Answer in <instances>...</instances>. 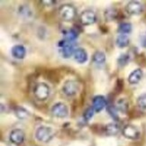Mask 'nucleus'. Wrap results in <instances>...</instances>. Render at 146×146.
I'll use <instances>...</instances> for the list:
<instances>
[{
    "instance_id": "2",
    "label": "nucleus",
    "mask_w": 146,
    "mask_h": 146,
    "mask_svg": "<svg viewBox=\"0 0 146 146\" xmlns=\"http://www.w3.org/2000/svg\"><path fill=\"white\" fill-rule=\"evenodd\" d=\"M50 94V88L48 84L39 82L33 88V95L39 101H45Z\"/></svg>"
},
{
    "instance_id": "7",
    "label": "nucleus",
    "mask_w": 146,
    "mask_h": 146,
    "mask_svg": "<svg viewBox=\"0 0 146 146\" xmlns=\"http://www.w3.org/2000/svg\"><path fill=\"white\" fill-rule=\"evenodd\" d=\"M123 135L127 139L130 140H136L140 137V131L139 129L133 125H126L122 129Z\"/></svg>"
},
{
    "instance_id": "14",
    "label": "nucleus",
    "mask_w": 146,
    "mask_h": 146,
    "mask_svg": "<svg viewBox=\"0 0 146 146\" xmlns=\"http://www.w3.org/2000/svg\"><path fill=\"white\" fill-rule=\"evenodd\" d=\"M143 76V70L141 69H135L130 73V75L128 77L129 84H131V85H135V84L140 82V80H142Z\"/></svg>"
},
{
    "instance_id": "9",
    "label": "nucleus",
    "mask_w": 146,
    "mask_h": 146,
    "mask_svg": "<svg viewBox=\"0 0 146 146\" xmlns=\"http://www.w3.org/2000/svg\"><path fill=\"white\" fill-rule=\"evenodd\" d=\"M125 11L131 15H141L143 12V5L138 1H130L125 5Z\"/></svg>"
},
{
    "instance_id": "21",
    "label": "nucleus",
    "mask_w": 146,
    "mask_h": 146,
    "mask_svg": "<svg viewBox=\"0 0 146 146\" xmlns=\"http://www.w3.org/2000/svg\"><path fill=\"white\" fill-rule=\"evenodd\" d=\"M118 32L120 33V35H127L128 33L132 32V25L127 22H123L118 26Z\"/></svg>"
},
{
    "instance_id": "26",
    "label": "nucleus",
    "mask_w": 146,
    "mask_h": 146,
    "mask_svg": "<svg viewBox=\"0 0 146 146\" xmlns=\"http://www.w3.org/2000/svg\"><path fill=\"white\" fill-rule=\"evenodd\" d=\"M108 113L109 115L113 117V118L117 121V119H118V113H117V111L116 108H115V106H108Z\"/></svg>"
},
{
    "instance_id": "13",
    "label": "nucleus",
    "mask_w": 146,
    "mask_h": 146,
    "mask_svg": "<svg viewBox=\"0 0 146 146\" xmlns=\"http://www.w3.org/2000/svg\"><path fill=\"white\" fill-rule=\"evenodd\" d=\"M73 57H74L75 60L78 63H80V64L87 62L88 60V52L84 48H76Z\"/></svg>"
},
{
    "instance_id": "6",
    "label": "nucleus",
    "mask_w": 146,
    "mask_h": 146,
    "mask_svg": "<svg viewBox=\"0 0 146 146\" xmlns=\"http://www.w3.org/2000/svg\"><path fill=\"white\" fill-rule=\"evenodd\" d=\"M80 89V84L76 80H67L62 87V92L67 97H73L78 93Z\"/></svg>"
},
{
    "instance_id": "20",
    "label": "nucleus",
    "mask_w": 146,
    "mask_h": 146,
    "mask_svg": "<svg viewBox=\"0 0 146 146\" xmlns=\"http://www.w3.org/2000/svg\"><path fill=\"white\" fill-rule=\"evenodd\" d=\"M15 114L19 119H22V120H25V119L28 118L30 115L29 112H28L25 108H24L23 106H16L15 108Z\"/></svg>"
},
{
    "instance_id": "1",
    "label": "nucleus",
    "mask_w": 146,
    "mask_h": 146,
    "mask_svg": "<svg viewBox=\"0 0 146 146\" xmlns=\"http://www.w3.org/2000/svg\"><path fill=\"white\" fill-rule=\"evenodd\" d=\"M59 15L61 20L65 22H71L75 19L77 11L76 8L70 4H64L61 5L59 8Z\"/></svg>"
},
{
    "instance_id": "15",
    "label": "nucleus",
    "mask_w": 146,
    "mask_h": 146,
    "mask_svg": "<svg viewBox=\"0 0 146 146\" xmlns=\"http://www.w3.org/2000/svg\"><path fill=\"white\" fill-rule=\"evenodd\" d=\"M120 126L117 123H109L104 127V131L106 135H115L118 133Z\"/></svg>"
},
{
    "instance_id": "25",
    "label": "nucleus",
    "mask_w": 146,
    "mask_h": 146,
    "mask_svg": "<svg viewBox=\"0 0 146 146\" xmlns=\"http://www.w3.org/2000/svg\"><path fill=\"white\" fill-rule=\"evenodd\" d=\"M94 114H95L94 108H92V106H89V108H88L85 110V112H84V114H83V119L85 120L86 122H88L93 117Z\"/></svg>"
},
{
    "instance_id": "27",
    "label": "nucleus",
    "mask_w": 146,
    "mask_h": 146,
    "mask_svg": "<svg viewBox=\"0 0 146 146\" xmlns=\"http://www.w3.org/2000/svg\"><path fill=\"white\" fill-rule=\"evenodd\" d=\"M42 3H44V4H49V5H50V4L52 5H53V4H55L56 2L55 1H50V0H49V1H42Z\"/></svg>"
},
{
    "instance_id": "18",
    "label": "nucleus",
    "mask_w": 146,
    "mask_h": 146,
    "mask_svg": "<svg viewBox=\"0 0 146 146\" xmlns=\"http://www.w3.org/2000/svg\"><path fill=\"white\" fill-rule=\"evenodd\" d=\"M92 60H93V62L97 65H103L106 62V55L103 52H101V50H97V52L93 54Z\"/></svg>"
},
{
    "instance_id": "23",
    "label": "nucleus",
    "mask_w": 146,
    "mask_h": 146,
    "mask_svg": "<svg viewBox=\"0 0 146 146\" xmlns=\"http://www.w3.org/2000/svg\"><path fill=\"white\" fill-rule=\"evenodd\" d=\"M137 106L139 109L143 111V112H146V93L142 94L141 96H139L137 98Z\"/></svg>"
},
{
    "instance_id": "22",
    "label": "nucleus",
    "mask_w": 146,
    "mask_h": 146,
    "mask_svg": "<svg viewBox=\"0 0 146 146\" xmlns=\"http://www.w3.org/2000/svg\"><path fill=\"white\" fill-rule=\"evenodd\" d=\"M117 17V10L114 7L108 8L105 12V18L108 21L115 20Z\"/></svg>"
},
{
    "instance_id": "5",
    "label": "nucleus",
    "mask_w": 146,
    "mask_h": 146,
    "mask_svg": "<svg viewBox=\"0 0 146 146\" xmlns=\"http://www.w3.org/2000/svg\"><path fill=\"white\" fill-rule=\"evenodd\" d=\"M50 112H52V115L57 118H65L69 115L68 106L62 102L55 103L50 109Z\"/></svg>"
},
{
    "instance_id": "4",
    "label": "nucleus",
    "mask_w": 146,
    "mask_h": 146,
    "mask_svg": "<svg viewBox=\"0 0 146 146\" xmlns=\"http://www.w3.org/2000/svg\"><path fill=\"white\" fill-rule=\"evenodd\" d=\"M54 136V131L52 128L48 126H40L35 132V138L39 142L49 143Z\"/></svg>"
},
{
    "instance_id": "16",
    "label": "nucleus",
    "mask_w": 146,
    "mask_h": 146,
    "mask_svg": "<svg viewBox=\"0 0 146 146\" xmlns=\"http://www.w3.org/2000/svg\"><path fill=\"white\" fill-rule=\"evenodd\" d=\"M115 108L118 112H121V113L125 114L128 111V108H129V102L128 100L125 98H119L118 100L116 101L115 103Z\"/></svg>"
},
{
    "instance_id": "3",
    "label": "nucleus",
    "mask_w": 146,
    "mask_h": 146,
    "mask_svg": "<svg viewBox=\"0 0 146 146\" xmlns=\"http://www.w3.org/2000/svg\"><path fill=\"white\" fill-rule=\"evenodd\" d=\"M59 52L61 57L64 59H70L71 56L74 55L75 52V46L72 42H69L67 40H61L59 42Z\"/></svg>"
},
{
    "instance_id": "12",
    "label": "nucleus",
    "mask_w": 146,
    "mask_h": 146,
    "mask_svg": "<svg viewBox=\"0 0 146 146\" xmlns=\"http://www.w3.org/2000/svg\"><path fill=\"white\" fill-rule=\"evenodd\" d=\"M12 56L16 60H23L26 55V49L22 44H16L11 50Z\"/></svg>"
},
{
    "instance_id": "10",
    "label": "nucleus",
    "mask_w": 146,
    "mask_h": 146,
    "mask_svg": "<svg viewBox=\"0 0 146 146\" xmlns=\"http://www.w3.org/2000/svg\"><path fill=\"white\" fill-rule=\"evenodd\" d=\"M106 106V99L104 96H95L92 99V108H94L95 112L99 113Z\"/></svg>"
},
{
    "instance_id": "11",
    "label": "nucleus",
    "mask_w": 146,
    "mask_h": 146,
    "mask_svg": "<svg viewBox=\"0 0 146 146\" xmlns=\"http://www.w3.org/2000/svg\"><path fill=\"white\" fill-rule=\"evenodd\" d=\"M25 132L21 129H14V130L10 133L9 139L11 143L15 144H21L25 141Z\"/></svg>"
},
{
    "instance_id": "17",
    "label": "nucleus",
    "mask_w": 146,
    "mask_h": 146,
    "mask_svg": "<svg viewBox=\"0 0 146 146\" xmlns=\"http://www.w3.org/2000/svg\"><path fill=\"white\" fill-rule=\"evenodd\" d=\"M63 35H64V40L74 42L78 36V33L74 28H70V29H67L63 31Z\"/></svg>"
},
{
    "instance_id": "8",
    "label": "nucleus",
    "mask_w": 146,
    "mask_h": 146,
    "mask_svg": "<svg viewBox=\"0 0 146 146\" xmlns=\"http://www.w3.org/2000/svg\"><path fill=\"white\" fill-rule=\"evenodd\" d=\"M80 20L82 25H91L97 22V15L92 10H85L80 14Z\"/></svg>"
},
{
    "instance_id": "24",
    "label": "nucleus",
    "mask_w": 146,
    "mask_h": 146,
    "mask_svg": "<svg viewBox=\"0 0 146 146\" xmlns=\"http://www.w3.org/2000/svg\"><path fill=\"white\" fill-rule=\"evenodd\" d=\"M129 60H130V56L127 53H123L121 54L118 59H117V64L119 67H125L126 64H128Z\"/></svg>"
},
{
    "instance_id": "19",
    "label": "nucleus",
    "mask_w": 146,
    "mask_h": 146,
    "mask_svg": "<svg viewBox=\"0 0 146 146\" xmlns=\"http://www.w3.org/2000/svg\"><path fill=\"white\" fill-rule=\"evenodd\" d=\"M130 43V40L127 35H119L118 36L116 37V40H115V44L116 46L118 48H125L129 45Z\"/></svg>"
}]
</instances>
